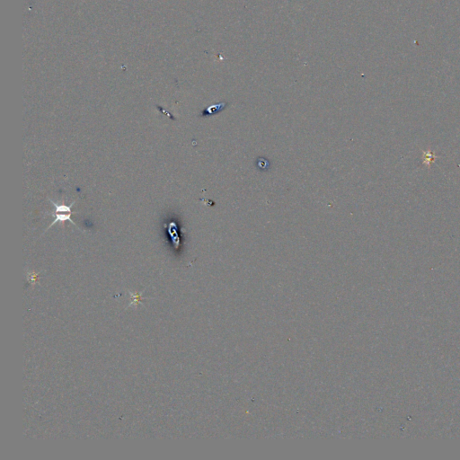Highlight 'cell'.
I'll return each mask as SVG.
<instances>
[{
    "label": "cell",
    "mask_w": 460,
    "mask_h": 460,
    "mask_svg": "<svg viewBox=\"0 0 460 460\" xmlns=\"http://www.w3.org/2000/svg\"><path fill=\"white\" fill-rule=\"evenodd\" d=\"M50 202L54 204V207L56 208V210H55V213L54 214H51V216L54 217V221L52 223L50 224L49 227H48V229L50 228V227H52L54 224L57 223V222H65V221H69L72 224H75L74 221L71 220V215L73 214L74 213H72V210H71V207L72 205L74 204L75 202L71 204L70 206L65 205V204H59V203H55L54 201H51L50 199Z\"/></svg>",
    "instance_id": "1"
},
{
    "label": "cell",
    "mask_w": 460,
    "mask_h": 460,
    "mask_svg": "<svg viewBox=\"0 0 460 460\" xmlns=\"http://www.w3.org/2000/svg\"><path fill=\"white\" fill-rule=\"evenodd\" d=\"M225 104H226V103H219V104H216V105H213V107H209V108L207 109V112H208L209 114H213V113L220 112V111L224 109Z\"/></svg>",
    "instance_id": "2"
},
{
    "label": "cell",
    "mask_w": 460,
    "mask_h": 460,
    "mask_svg": "<svg viewBox=\"0 0 460 460\" xmlns=\"http://www.w3.org/2000/svg\"><path fill=\"white\" fill-rule=\"evenodd\" d=\"M261 161H262V158H260ZM258 167L259 168H261V169H266L268 167V161H266V160H263V163L262 162H260V160H258Z\"/></svg>",
    "instance_id": "3"
}]
</instances>
